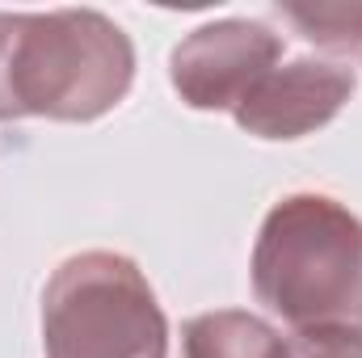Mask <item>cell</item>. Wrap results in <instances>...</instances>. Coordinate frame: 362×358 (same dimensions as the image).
<instances>
[{"instance_id": "cell-1", "label": "cell", "mask_w": 362, "mask_h": 358, "mask_svg": "<svg viewBox=\"0 0 362 358\" xmlns=\"http://www.w3.org/2000/svg\"><path fill=\"white\" fill-rule=\"evenodd\" d=\"M135 81V47L97 8L0 13V122L110 114Z\"/></svg>"}, {"instance_id": "cell-2", "label": "cell", "mask_w": 362, "mask_h": 358, "mask_svg": "<svg viewBox=\"0 0 362 358\" xmlns=\"http://www.w3.org/2000/svg\"><path fill=\"white\" fill-rule=\"evenodd\" d=\"M253 291L291 333H362V219L329 194L274 202L253 245Z\"/></svg>"}, {"instance_id": "cell-3", "label": "cell", "mask_w": 362, "mask_h": 358, "mask_svg": "<svg viewBox=\"0 0 362 358\" xmlns=\"http://www.w3.org/2000/svg\"><path fill=\"white\" fill-rule=\"evenodd\" d=\"M42 346L47 358H165L169 325L144 270L89 249L68 258L42 291Z\"/></svg>"}, {"instance_id": "cell-4", "label": "cell", "mask_w": 362, "mask_h": 358, "mask_svg": "<svg viewBox=\"0 0 362 358\" xmlns=\"http://www.w3.org/2000/svg\"><path fill=\"white\" fill-rule=\"evenodd\" d=\"M278 64H282V38L270 25L249 17H223L181 38L169 55V76L189 110L236 114V105Z\"/></svg>"}, {"instance_id": "cell-5", "label": "cell", "mask_w": 362, "mask_h": 358, "mask_svg": "<svg viewBox=\"0 0 362 358\" xmlns=\"http://www.w3.org/2000/svg\"><path fill=\"white\" fill-rule=\"evenodd\" d=\"M354 93V68L333 59H291L236 105V122L257 139H299L341 114Z\"/></svg>"}, {"instance_id": "cell-6", "label": "cell", "mask_w": 362, "mask_h": 358, "mask_svg": "<svg viewBox=\"0 0 362 358\" xmlns=\"http://www.w3.org/2000/svg\"><path fill=\"white\" fill-rule=\"evenodd\" d=\"M181 346L185 358H291V337H282L270 321L236 308L185 321Z\"/></svg>"}, {"instance_id": "cell-7", "label": "cell", "mask_w": 362, "mask_h": 358, "mask_svg": "<svg viewBox=\"0 0 362 358\" xmlns=\"http://www.w3.org/2000/svg\"><path fill=\"white\" fill-rule=\"evenodd\" d=\"M278 17L299 30V38L333 51L362 55V4L358 0H316V4H278Z\"/></svg>"}, {"instance_id": "cell-8", "label": "cell", "mask_w": 362, "mask_h": 358, "mask_svg": "<svg viewBox=\"0 0 362 358\" xmlns=\"http://www.w3.org/2000/svg\"><path fill=\"white\" fill-rule=\"evenodd\" d=\"M291 358H362V333L358 329L291 333Z\"/></svg>"}]
</instances>
